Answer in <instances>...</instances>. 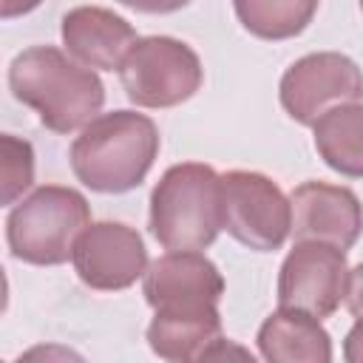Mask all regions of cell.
<instances>
[{"mask_svg": "<svg viewBox=\"0 0 363 363\" xmlns=\"http://www.w3.org/2000/svg\"><path fill=\"white\" fill-rule=\"evenodd\" d=\"M343 357L349 363H363V315L357 318V323L349 329L346 335V346H343Z\"/></svg>", "mask_w": 363, "mask_h": 363, "instance_id": "obj_19", "label": "cell"}, {"mask_svg": "<svg viewBox=\"0 0 363 363\" xmlns=\"http://www.w3.org/2000/svg\"><path fill=\"white\" fill-rule=\"evenodd\" d=\"M315 147L323 162L343 173L363 179V105L343 102L315 119Z\"/></svg>", "mask_w": 363, "mask_h": 363, "instance_id": "obj_15", "label": "cell"}, {"mask_svg": "<svg viewBox=\"0 0 363 363\" xmlns=\"http://www.w3.org/2000/svg\"><path fill=\"white\" fill-rule=\"evenodd\" d=\"M0 147H3V167H0V176H3V204H11L17 196H23L28 187H31V179H34V153H31V145L6 133L0 139Z\"/></svg>", "mask_w": 363, "mask_h": 363, "instance_id": "obj_17", "label": "cell"}, {"mask_svg": "<svg viewBox=\"0 0 363 363\" xmlns=\"http://www.w3.org/2000/svg\"><path fill=\"white\" fill-rule=\"evenodd\" d=\"M363 96L360 68L335 51L309 54L289 65L281 79V105L301 125H315V119L343 102Z\"/></svg>", "mask_w": 363, "mask_h": 363, "instance_id": "obj_8", "label": "cell"}, {"mask_svg": "<svg viewBox=\"0 0 363 363\" xmlns=\"http://www.w3.org/2000/svg\"><path fill=\"white\" fill-rule=\"evenodd\" d=\"M159 153V130L145 113L113 111L91 119L71 145L77 179L96 193L133 190Z\"/></svg>", "mask_w": 363, "mask_h": 363, "instance_id": "obj_2", "label": "cell"}, {"mask_svg": "<svg viewBox=\"0 0 363 363\" xmlns=\"http://www.w3.org/2000/svg\"><path fill=\"white\" fill-rule=\"evenodd\" d=\"M62 43L82 65L119 71L125 54L136 43V31L125 17L108 9L79 6L62 17Z\"/></svg>", "mask_w": 363, "mask_h": 363, "instance_id": "obj_12", "label": "cell"}, {"mask_svg": "<svg viewBox=\"0 0 363 363\" xmlns=\"http://www.w3.org/2000/svg\"><path fill=\"white\" fill-rule=\"evenodd\" d=\"M130 9H139V11H150V14H164V11H176L182 6H187L190 0H119Z\"/></svg>", "mask_w": 363, "mask_h": 363, "instance_id": "obj_20", "label": "cell"}, {"mask_svg": "<svg viewBox=\"0 0 363 363\" xmlns=\"http://www.w3.org/2000/svg\"><path fill=\"white\" fill-rule=\"evenodd\" d=\"M346 281L349 267L340 247L326 241H298L281 267L278 303L326 318L346 298Z\"/></svg>", "mask_w": 363, "mask_h": 363, "instance_id": "obj_7", "label": "cell"}, {"mask_svg": "<svg viewBox=\"0 0 363 363\" xmlns=\"http://www.w3.org/2000/svg\"><path fill=\"white\" fill-rule=\"evenodd\" d=\"M346 306L354 318L363 315V264H357L354 269H349V281H346Z\"/></svg>", "mask_w": 363, "mask_h": 363, "instance_id": "obj_18", "label": "cell"}, {"mask_svg": "<svg viewBox=\"0 0 363 363\" xmlns=\"http://www.w3.org/2000/svg\"><path fill=\"white\" fill-rule=\"evenodd\" d=\"M221 230L250 250H278L292 233V204L272 179L230 170L221 176Z\"/></svg>", "mask_w": 363, "mask_h": 363, "instance_id": "obj_6", "label": "cell"}, {"mask_svg": "<svg viewBox=\"0 0 363 363\" xmlns=\"http://www.w3.org/2000/svg\"><path fill=\"white\" fill-rule=\"evenodd\" d=\"M9 85L14 96L34 108L40 122L57 133L88 125L105 102L99 77L54 45H34L17 54L9 68Z\"/></svg>", "mask_w": 363, "mask_h": 363, "instance_id": "obj_1", "label": "cell"}, {"mask_svg": "<svg viewBox=\"0 0 363 363\" xmlns=\"http://www.w3.org/2000/svg\"><path fill=\"white\" fill-rule=\"evenodd\" d=\"M292 235L298 241H326L349 250L363 230V210L349 187L303 182L289 196Z\"/></svg>", "mask_w": 363, "mask_h": 363, "instance_id": "obj_10", "label": "cell"}, {"mask_svg": "<svg viewBox=\"0 0 363 363\" xmlns=\"http://www.w3.org/2000/svg\"><path fill=\"white\" fill-rule=\"evenodd\" d=\"M218 337L221 318L216 306L156 309L153 323L147 326L150 349L164 360H204Z\"/></svg>", "mask_w": 363, "mask_h": 363, "instance_id": "obj_13", "label": "cell"}, {"mask_svg": "<svg viewBox=\"0 0 363 363\" xmlns=\"http://www.w3.org/2000/svg\"><path fill=\"white\" fill-rule=\"evenodd\" d=\"M360 9H363V0H360Z\"/></svg>", "mask_w": 363, "mask_h": 363, "instance_id": "obj_22", "label": "cell"}, {"mask_svg": "<svg viewBox=\"0 0 363 363\" xmlns=\"http://www.w3.org/2000/svg\"><path fill=\"white\" fill-rule=\"evenodd\" d=\"M37 3L40 0H0V9H3V17H17L37 9Z\"/></svg>", "mask_w": 363, "mask_h": 363, "instance_id": "obj_21", "label": "cell"}, {"mask_svg": "<svg viewBox=\"0 0 363 363\" xmlns=\"http://www.w3.org/2000/svg\"><path fill=\"white\" fill-rule=\"evenodd\" d=\"M91 210L82 193L48 184L23 199L6 221V238L20 261L51 267L74 258L77 238L85 233Z\"/></svg>", "mask_w": 363, "mask_h": 363, "instance_id": "obj_4", "label": "cell"}, {"mask_svg": "<svg viewBox=\"0 0 363 363\" xmlns=\"http://www.w3.org/2000/svg\"><path fill=\"white\" fill-rule=\"evenodd\" d=\"M247 31L264 40H286L306 28L318 0H233Z\"/></svg>", "mask_w": 363, "mask_h": 363, "instance_id": "obj_16", "label": "cell"}, {"mask_svg": "<svg viewBox=\"0 0 363 363\" xmlns=\"http://www.w3.org/2000/svg\"><path fill=\"white\" fill-rule=\"evenodd\" d=\"M119 77L130 102L142 108H170L199 91L201 62L182 40L145 37L125 54Z\"/></svg>", "mask_w": 363, "mask_h": 363, "instance_id": "obj_5", "label": "cell"}, {"mask_svg": "<svg viewBox=\"0 0 363 363\" xmlns=\"http://www.w3.org/2000/svg\"><path fill=\"white\" fill-rule=\"evenodd\" d=\"M224 278L199 250H170L145 272V298L153 309L216 306Z\"/></svg>", "mask_w": 363, "mask_h": 363, "instance_id": "obj_11", "label": "cell"}, {"mask_svg": "<svg viewBox=\"0 0 363 363\" xmlns=\"http://www.w3.org/2000/svg\"><path fill=\"white\" fill-rule=\"evenodd\" d=\"M258 346H261V354L275 363L332 360V343L326 329L318 323V318L289 306H281L264 320L258 332Z\"/></svg>", "mask_w": 363, "mask_h": 363, "instance_id": "obj_14", "label": "cell"}, {"mask_svg": "<svg viewBox=\"0 0 363 363\" xmlns=\"http://www.w3.org/2000/svg\"><path fill=\"white\" fill-rule=\"evenodd\" d=\"M77 275L94 289H125L147 267V252L136 230L102 221L85 227L74 247Z\"/></svg>", "mask_w": 363, "mask_h": 363, "instance_id": "obj_9", "label": "cell"}, {"mask_svg": "<svg viewBox=\"0 0 363 363\" xmlns=\"http://www.w3.org/2000/svg\"><path fill=\"white\" fill-rule=\"evenodd\" d=\"M150 230L164 250H204L221 230V176L199 162L173 164L150 193Z\"/></svg>", "mask_w": 363, "mask_h": 363, "instance_id": "obj_3", "label": "cell"}]
</instances>
